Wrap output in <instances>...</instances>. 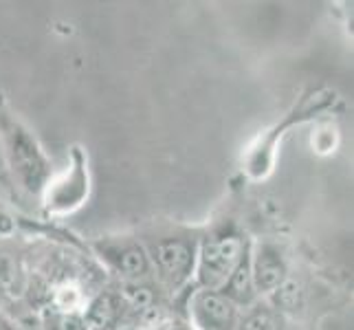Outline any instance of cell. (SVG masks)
I'll use <instances>...</instances> for the list:
<instances>
[{"mask_svg": "<svg viewBox=\"0 0 354 330\" xmlns=\"http://www.w3.org/2000/svg\"><path fill=\"white\" fill-rule=\"evenodd\" d=\"M249 240L234 227H225L212 231L198 242V258H196V284L198 288L221 291L223 284L234 273V268L247 255Z\"/></svg>", "mask_w": 354, "mask_h": 330, "instance_id": "1", "label": "cell"}, {"mask_svg": "<svg viewBox=\"0 0 354 330\" xmlns=\"http://www.w3.org/2000/svg\"><path fill=\"white\" fill-rule=\"evenodd\" d=\"M152 271L169 288L178 291L185 286L196 271L198 240L192 236H163L152 240L148 247Z\"/></svg>", "mask_w": 354, "mask_h": 330, "instance_id": "2", "label": "cell"}, {"mask_svg": "<svg viewBox=\"0 0 354 330\" xmlns=\"http://www.w3.org/2000/svg\"><path fill=\"white\" fill-rule=\"evenodd\" d=\"M95 249L124 282H148L152 277V262L141 242L104 240L97 242Z\"/></svg>", "mask_w": 354, "mask_h": 330, "instance_id": "3", "label": "cell"}, {"mask_svg": "<svg viewBox=\"0 0 354 330\" xmlns=\"http://www.w3.org/2000/svg\"><path fill=\"white\" fill-rule=\"evenodd\" d=\"M189 317L198 330H236L240 315L221 291L196 288L189 300Z\"/></svg>", "mask_w": 354, "mask_h": 330, "instance_id": "4", "label": "cell"}, {"mask_svg": "<svg viewBox=\"0 0 354 330\" xmlns=\"http://www.w3.org/2000/svg\"><path fill=\"white\" fill-rule=\"evenodd\" d=\"M9 154L14 174L24 187L31 192H38L46 181V163L40 150L35 148L33 139L18 126L14 132H9Z\"/></svg>", "mask_w": 354, "mask_h": 330, "instance_id": "5", "label": "cell"}, {"mask_svg": "<svg viewBox=\"0 0 354 330\" xmlns=\"http://www.w3.org/2000/svg\"><path fill=\"white\" fill-rule=\"evenodd\" d=\"M251 275L255 293L260 295H271V293L288 277V266L282 251L273 244H258L251 253Z\"/></svg>", "mask_w": 354, "mask_h": 330, "instance_id": "6", "label": "cell"}, {"mask_svg": "<svg viewBox=\"0 0 354 330\" xmlns=\"http://www.w3.org/2000/svg\"><path fill=\"white\" fill-rule=\"evenodd\" d=\"M223 295L234 304L236 309H249L258 302V293H255L253 275H251V251L244 255L242 262L234 268V273L221 288Z\"/></svg>", "mask_w": 354, "mask_h": 330, "instance_id": "7", "label": "cell"}, {"mask_svg": "<svg viewBox=\"0 0 354 330\" xmlns=\"http://www.w3.org/2000/svg\"><path fill=\"white\" fill-rule=\"evenodd\" d=\"M121 304L119 293H100L91 304L86 313H84V320L88 324V330H113L119 320H121Z\"/></svg>", "mask_w": 354, "mask_h": 330, "instance_id": "8", "label": "cell"}, {"mask_svg": "<svg viewBox=\"0 0 354 330\" xmlns=\"http://www.w3.org/2000/svg\"><path fill=\"white\" fill-rule=\"evenodd\" d=\"M236 330H282V315H279L271 304L255 302L238 322Z\"/></svg>", "mask_w": 354, "mask_h": 330, "instance_id": "9", "label": "cell"}, {"mask_svg": "<svg viewBox=\"0 0 354 330\" xmlns=\"http://www.w3.org/2000/svg\"><path fill=\"white\" fill-rule=\"evenodd\" d=\"M119 297H121V304H126V306H130L137 313H145L156 306L154 286L148 282H124Z\"/></svg>", "mask_w": 354, "mask_h": 330, "instance_id": "10", "label": "cell"}, {"mask_svg": "<svg viewBox=\"0 0 354 330\" xmlns=\"http://www.w3.org/2000/svg\"><path fill=\"white\" fill-rule=\"evenodd\" d=\"M271 306L282 315V313H297L304 306V291L301 284L295 279L286 277L282 284H279L271 293Z\"/></svg>", "mask_w": 354, "mask_h": 330, "instance_id": "11", "label": "cell"}, {"mask_svg": "<svg viewBox=\"0 0 354 330\" xmlns=\"http://www.w3.org/2000/svg\"><path fill=\"white\" fill-rule=\"evenodd\" d=\"M44 330H88V324L80 311L64 309H46L42 315Z\"/></svg>", "mask_w": 354, "mask_h": 330, "instance_id": "12", "label": "cell"}, {"mask_svg": "<svg viewBox=\"0 0 354 330\" xmlns=\"http://www.w3.org/2000/svg\"><path fill=\"white\" fill-rule=\"evenodd\" d=\"M20 288V266L9 253H0V297L14 295Z\"/></svg>", "mask_w": 354, "mask_h": 330, "instance_id": "13", "label": "cell"}, {"mask_svg": "<svg viewBox=\"0 0 354 330\" xmlns=\"http://www.w3.org/2000/svg\"><path fill=\"white\" fill-rule=\"evenodd\" d=\"M0 330H18L14 324H11L9 320H7V317H3V315H0Z\"/></svg>", "mask_w": 354, "mask_h": 330, "instance_id": "14", "label": "cell"}]
</instances>
